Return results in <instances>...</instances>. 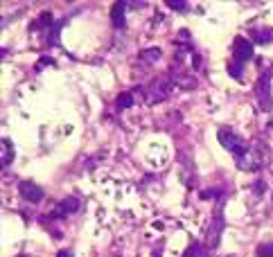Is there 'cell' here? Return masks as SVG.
<instances>
[{
    "instance_id": "cell-1",
    "label": "cell",
    "mask_w": 273,
    "mask_h": 257,
    "mask_svg": "<svg viewBox=\"0 0 273 257\" xmlns=\"http://www.w3.org/2000/svg\"><path fill=\"white\" fill-rule=\"evenodd\" d=\"M172 90H174L172 79H169V75H165V77H153L151 82L135 88V93L142 95V102H145L147 106H153V104H158V102L167 100Z\"/></svg>"
},
{
    "instance_id": "cell-2",
    "label": "cell",
    "mask_w": 273,
    "mask_h": 257,
    "mask_svg": "<svg viewBox=\"0 0 273 257\" xmlns=\"http://www.w3.org/2000/svg\"><path fill=\"white\" fill-rule=\"evenodd\" d=\"M217 140H219V145L224 147L228 153H232V156L237 158V161H242L244 156H246V151H248V145L244 142V138L240 133H237L235 129H228V127H219L217 131Z\"/></svg>"
},
{
    "instance_id": "cell-3",
    "label": "cell",
    "mask_w": 273,
    "mask_h": 257,
    "mask_svg": "<svg viewBox=\"0 0 273 257\" xmlns=\"http://www.w3.org/2000/svg\"><path fill=\"white\" fill-rule=\"evenodd\" d=\"M217 208H215L212 212V221H210V228L206 232V248L212 253V250L219 248V242H221V235H224L226 230V216H224V201L215 203Z\"/></svg>"
},
{
    "instance_id": "cell-4",
    "label": "cell",
    "mask_w": 273,
    "mask_h": 257,
    "mask_svg": "<svg viewBox=\"0 0 273 257\" xmlns=\"http://www.w3.org/2000/svg\"><path fill=\"white\" fill-rule=\"evenodd\" d=\"M273 68L271 70H264L262 75H260V79L255 82V100H258V104L262 111L269 113L273 108Z\"/></svg>"
},
{
    "instance_id": "cell-5",
    "label": "cell",
    "mask_w": 273,
    "mask_h": 257,
    "mask_svg": "<svg viewBox=\"0 0 273 257\" xmlns=\"http://www.w3.org/2000/svg\"><path fill=\"white\" fill-rule=\"evenodd\" d=\"M264 163H266V147L262 142H258V145L248 147L246 156L242 161H237V167L242 171H260L264 167Z\"/></svg>"
},
{
    "instance_id": "cell-6",
    "label": "cell",
    "mask_w": 273,
    "mask_h": 257,
    "mask_svg": "<svg viewBox=\"0 0 273 257\" xmlns=\"http://www.w3.org/2000/svg\"><path fill=\"white\" fill-rule=\"evenodd\" d=\"M255 54L253 50V41L251 38H244V36H235L232 38V64H240L246 66V61H251Z\"/></svg>"
},
{
    "instance_id": "cell-7",
    "label": "cell",
    "mask_w": 273,
    "mask_h": 257,
    "mask_svg": "<svg viewBox=\"0 0 273 257\" xmlns=\"http://www.w3.org/2000/svg\"><path fill=\"white\" fill-rule=\"evenodd\" d=\"M79 205H82V203H79L77 196H66V199H61V201L52 208V212H50V219H66V216H70V214L77 212Z\"/></svg>"
},
{
    "instance_id": "cell-8",
    "label": "cell",
    "mask_w": 273,
    "mask_h": 257,
    "mask_svg": "<svg viewBox=\"0 0 273 257\" xmlns=\"http://www.w3.org/2000/svg\"><path fill=\"white\" fill-rule=\"evenodd\" d=\"M18 194L25 199L27 203H41L43 196H45L43 187H38L34 181H21L18 183Z\"/></svg>"
},
{
    "instance_id": "cell-9",
    "label": "cell",
    "mask_w": 273,
    "mask_h": 257,
    "mask_svg": "<svg viewBox=\"0 0 273 257\" xmlns=\"http://www.w3.org/2000/svg\"><path fill=\"white\" fill-rule=\"evenodd\" d=\"M248 36H251L253 45L255 43H258V45H269V43H273V27H269V25H255V27H251Z\"/></svg>"
},
{
    "instance_id": "cell-10",
    "label": "cell",
    "mask_w": 273,
    "mask_h": 257,
    "mask_svg": "<svg viewBox=\"0 0 273 257\" xmlns=\"http://www.w3.org/2000/svg\"><path fill=\"white\" fill-rule=\"evenodd\" d=\"M127 7L129 3H115L111 7V23L115 30H124L127 27Z\"/></svg>"
},
{
    "instance_id": "cell-11",
    "label": "cell",
    "mask_w": 273,
    "mask_h": 257,
    "mask_svg": "<svg viewBox=\"0 0 273 257\" xmlns=\"http://www.w3.org/2000/svg\"><path fill=\"white\" fill-rule=\"evenodd\" d=\"M54 25V16L52 11H41L38 14V18L30 25V32H41V30H50V27Z\"/></svg>"
},
{
    "instance_id": "cell-12",
    "label": "cell",
    "mask_w": 273,
    "mask_h": 257,
    "mask_svg": "<svg viewBox=\"0 0 273 257\" xmlns=\"http://www.w3.org/2000/svg\"><path fill=\"white\" fill-rule=\"evenodd\" d=\"M64 25H66V18L59 21V23H54V25L50 27V30H48V36H45V45L59 48V45H61V30H64Z\"/></svg>"
},
{
    "instance_id": "cell-13",
    "label": "cell",
    "mask_w": 273,
    "mask_h": 257,
    "mask_svg": "<svg viewBox=\"0 0 273 257\" xmlns=\"http://www.w3.org/2000/svg\"><path fill=\"white\" fill-rule=\"evenodd\" d=\"M135 104V90H127L115 97V111H127Z\"/></svg>"
},
{
    "instance_id": "cell-14",
    "label": "cell",
    "mask_w": 273,
    "mask_h": 257,
    "mask_svg": "<svg viewBox=\"0 0 273 257\" xmlns=\"http://www.w3.org/2000/svg\"><path fill=\"white\" fill-rule=\"evenodd\" d=\"M3 167L7 169L9 165H11V161H14V156H16V147H14V142H11L9 138H3Z\"/></svg>"
},
{
    "instance_id": "cell-15",
    "label": "cell",
    "mask_w": 273,
    "mask_h": 257,
    "mask_svg": "<svg viewBox=\"0 0 273 257\" xmlns=\"http://www.w3.org/2000/svg\"><path fill=\"white\" fill-rule=\"evenodd\" d=\"M210 253V250L206 248V244L203 242H190V246L185 248L183 257H206Z\"/></svg>"
},
{
    "instance_id": "cell-16",
    "label": "cell",
    "mask_w": 273,
    "mask_h": 257,
    "mask_svg": "<svg viewBox=\"0 0 273 257\" xmlns=\"http://www.w3.org/2000/svg\"><path fill=\"white\" fill-rule=\"evenodd\" d=\"M161 48H147L140 52V59L145 61V64H156V61H161Z\"/></svg>"
},
{
    "instance_id": "cell-17",
    "label": "cell",
    "mask_w": 273,
    "mask_h": 257,
    "mask_svg": "<svg viewBox=\"0 0 273 257\" xmlns=\"http://www.w3.org/2000/svg\"><path fill=\"white\" fill-rule=\"evenodd\" d=\"M255 253H258V257H273V242H262Z\"/></svg>"
},
{
    "instance_id": "cell-18",
    "label": "cell",
    "mask_w": 273,
    "mask_h": 257,
    "mask_svg": "<svg viewBox=\"0 0 273 257\" xmlns=\"http://www.w3.org/2000/svg\"><path fill=\"white\" fill-rule=\"evenodd\" d=\"M167 7H172L174 11H181V14H185V11H190L187 7H190V5L185 3V0H167Z\"/></svg>"
},
{
    "instance_id": "cell-19",
    "label": "cell",
    "mask_w": 273,
    "mask_h": 257,
    "mask_svg": "<svg viewBox=\"0 0 273 257\" xmlns=\"http://www.w3.org/2000/svg\"><path fill=\"white\" fill-rule=\"evenodd\" d=\"M45 66H56V61L52 56H41V59H38V66H36V72H41Z\"/></svg>"
},
{
    "instance_id": "cell-20",
    "label": "cell",
    "mask_w": 273,
    "mask_h": 257,
    "mask_svg": "<svg viewBox=\"0 0 273 257\" xmlns=\"http://www.w3.org/2000/svg\"><path fill=\"white\" fill-rule=\"evenodd\" d=\"M253 190H255V194H262V192H264V181H258V183H255Z\"/></svg>"
},
{
    "instance_id": "cell-21",
    "label": "cell",
    "mask_w": 273,
    "mask_h": 257,
    "mask_svg": "<svg viewBox=\"0 0 273 257\" xmlns=\"http://www.w3.org/2000/svg\"><path fill=\"white\" fill-rule=\"evenodd\" d=\"M56 257H75V253H72V250H68V248H64V250H59V253H56Z\"/></svg>"
},
{
    "instance_id": "cell-22",
    "label": "cell",
    "mask_w": 273,
    "mask_h": 257,
    "mask_svg": "<svg viewBox=\"0 0 273 257\" xmlns=\"http://www.w3.org/2000/svg\"><path fill=\"white\" fill-rule=\"evenodd\" d=\"M18 257H27V255H18Z\"/></svg>"
}]
</instances>
